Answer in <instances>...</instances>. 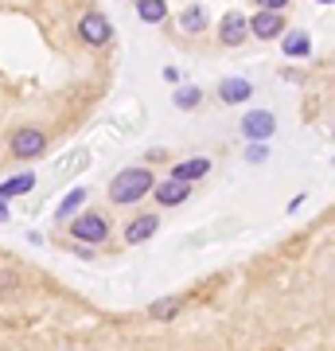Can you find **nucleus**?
I'll return each instance as SVG.
<instances>
[{"mask_svg": "<svg viewBox=\"0 0 335 351\" xmlns=\"http://www.w3.org/2000/svg\"><path fill=\"white\" fill-rule=\"evenodd\" d=\"M152 172L149 168H121V172L110 180V203H117V207H129V203L145 199L152 191Z\"/></svg>", "mask_w": 335, "mask_h": 351, "instance_id": "f257e3e1", "label": "nucleus"}, {"mask_svg": "<svg viewBox=\"0 0 335 351\" xmlns=\"http://www.w3.org/2000/svg\"><path fill=\"white\" fill-rule=\"evenodd\" d=\"M71 239L78 242V246H101V242L110 239V219L101 211H82L71 223Z\"/></svg>", "mask_w": 335, "mask_h": 351, "instance_id": "f03ea898", "label": "nucleus"}, {"mask_svg": "<svg viewBox=\"0 0 335 351\" xmlns=\"http://www.w3.org/2000/svg\"><path fill=\"white\" fill-rule=\"evenodd\" d=\"M8 152H12L16 160H36V156H43L47 152V133L36 125H24L16 129L12 137H8Z\"/></svg>", "mask_w": 335, "mask_h": 351, "instance_id": "7ed1b4c3", "label": "nucleus"}, {"mask_svg": "<svg viewBox=\"0 0 335 351\" xmlns=\"http://www.w3.org/2000/svg\"><path fill=\"white\" fill-rule=\"evenodd\" d=\"M78 39L90 43V47H106V43L113 39V24L101 12H86L82 20H78Z\"/></svg>", "mask_w": 335, "mask_h": 351, "instance_id": "20e7f679", "label": "nucleus"}, {"mask_svg": "<svg viewBox=\"0 0 335 351\" xmlns=\"http://www.w3.org/2000/svg\"><path fill=\"white\" fill-rule=\"evenodd\" d=\"M246 32L258 39H277V36H285V16L273 12V8H261V12H253L246 20Z\"/></svg>", "mask_w": 335, "mask_h": 351, "instance_id": "39448f33", "label": "nucleus"}, {"mask_svg": "<svg viewBox=\"0 0 335 351\" xmlns=\"http://www.w3.org/2000/svg\"><path fill=\"white\" fill-rule=\"evenodd\" d=\"M277 133V117L269 110H249L246 117H242V137L249 141H269Z\"/></svg>", "mask_w": 335, "mask_h": 351, "instance_id": "423d86ee", "label": "nucleus"}, {"mask_svg": "<svg viewBox=\"0 0 335 351\" xmlns=\"http://www.w3.org/2000/svg\"><path fill=\"white\" fill-rule=\"evenodd\" d=\"M152 195H156V203L160 207H179V203L191 195V184H184V180H164V184H152Z\"/></svg>", "mask_w": 335, "mask_h": 351, "instance_id": "0eeeda50", "label": "nucleus"}, {"mask_svg": "<svg viewBox=\"0 0 335 351\" xmlns=\"http://www.w3.org/2000/svg\"><path fill=\"white\" fill-rule=\"evenodd\" d=\"M156 230H160V219H156V215H137L133 223L125 226V242H129V246H140V242H149Z\"/></svg>", "mask_w": 335, "mask_h": 351, "instance_id": "6e6552de", "label": "nucleus"}, {"mask_svg": "<svg viewBox=\"0 0 335 351\" xmlns=\"http://www.w3.org/2000/svg\"><path fill=\"white\" fill-rule=\"evenodd\" d=\"M219 36H223L226 47H238V43H246V16L242 12H226L223 16V24H219Z\"/></svg>", "mask_w": 335, "mask_h": 351, "instance_id": "1a4fd4ad", "label": "nucleus"}, {"mask_svg": "<svg viewBox=\"0 0 335 351\" xmlns=\"http://www.w3.org/2000/svg\"><path fill=\"white\" fill-rule=\"evenodd\" d=\"M219 98H223L226 106H242V101L253 98V86H249L246 78H223V82H219Z\"/></svg>", "mask_w": 335, "mask_h": 351, "instance_id": "9d476101", "label": "nucleus"}, {"mask_svg": "<svg viewBox=\"0 0 335 351\" xmlns=\"http://www.w3.org/2000/svg\"><path fill=\"white\" fill-rule=\"evenodd\" d=\"M207 172H211V160H207V156H191V160H179V164L172 168V180L195 184V180H203Z\"/></svg>", "mask_w": 335, "mask_h": 351, "instance_id": "9b49d317", "label": "nucleus"}, {"mask_svg": "<svg viewBox=\"0 0 335 351\" xmlns=\"http://www.w3.org/2000/svg\"><path fill=\"white\" fill-rule=\"evenodd\" d=\"M32 188H36V176L20 172V176H12V180L0 184V199H16V195H24V191H32Z\"/></svg>", "mask_w": 335, "mask_h": 351, "instance_id": "f8f14e48", "label": "nucleus"}, {"mask_svg": "<svg viewBox=\"0 0 335 351\" xmlns=\"http://www.w3.org/2000/svg\"><path fill=\"white\" fill-rule=\"evenodd\" d=\"M281 47H285V55H293V59H308L312 55V36L308 32H288Z\"/></svg>", "mask_w": 335, "mask_h": 351, "instance_id": "ddd939ff", "label": "nucleus"}, {"mask_svg": "<svg viewBox=\"0 0 335 351\" xmlns=\"http://www.w3.org/2000/svg\"><path fill=\"white\" fill-rule=\"evenodd\" d=\"M179 308H184L179 297H160V301L149 304V316L152 320H172V316H179Z\"/></svg>", "mask_w": 335, "mask_h": 351, "instance_id": "4468645a", "label": "nucleus"}, {"mask_svg": "<svg viewBox=\"0 0 335 351\" xmlns=\"http://www.w3.org/2000/svg\"><path fill=\"white\" fill-rule=\"evenodd\" d=\"M137 16L145 20V24H164L168 4H164V0H137Z\"/></svg>", "mask_w": 335, "mask_h": 351, "instance_id": "2eb2a0df", "label": "nucleus"}, {"mask_svg": "<svg viewBox=\"0 0 335 351\" xmlns=\"http://www.w3.org/2000/svg\"><path fill=\"white\" fill-rule=\"evenodd\" d=\"M179 27H184V32H203V27H207V8H203V4H191V8H184V16H179Z\"/></svg>", "mask_w": 335, "mask_h": 351, "instance_id": "dca6fc26", "label": "nucleus"}, {"mask_svg": "<svg viewBox=\"0 0 335 351\" xmlns=\"http://www.w3.org/2000/svg\"><path fill=\"white\" fill-rule=\"evenodd\" d=\"M199 101H203V90H199V86H179V90L172 94V106H175V110H195Z\"/></svg>", "mask_w": 335, "mask_h": 351, "instance_id": "f3484780", "label": "nucleus"}, {"mask_svg": "<svg viewBox=\"0 0 335 351\" xmlns=\"http://www.w3.org/2000/svg\"><path fill=\"white\" fill-rule=\"evenodd\" d=\"M82 203H86V188H75L71 195H66V199L59 203V211H55V215H59V219H66V215H71V211H78Z\"/></svg>", "mask_w": 335, "mask_h": 351, "instance_id": "a211bd4d", "label": "nucleus"}, {"mask_svg": "<svg viewBox=\"0 0 335 351\" xmlns=\"http://www.w3.org/2000/svg\"><path fill=\"white\" fill-rule=\"evenodd\" d=\"M246 160H249V164H265V160H269V149H265V141H249Z\"/></svg>", "mask_w": 335, "mask_h": 351, "instance_id": "6ab92c4d", "label": "nucleus"}, {"mask_svg": "<svg viewBox=\"0 0 335 351\" xmlns=\"http://www.w3.org/2000/svg\"><path fill=\"white\" fill-rule=\"evenodd\" d=\"M0 289H4V293H16V289H20V277L16 274H0Z\"/></svg>", "mask_w": 335, "mask_h": 351, "instance_id": "aec40b11", "label": "nucleus"}, {"mask_svg": "<svg viewBox=\"0 0 335 351\" xmlns=\"http://www.w3.org/2000/svg\"><path fill=\"white\" fill-rule=\"evenodd\" d=\"M258 8H273V12H281V8H288V0H258Z\"/></svg>", "mask_w": 335, "mask_h": 351, "instance_id": "412c9836", "label": "nucleus"}, {"mask_svg": "<svg viewBox=\"0 0 335 351\" xmlns=\"http://www.w3.org/2000/svg\"><path fill=\"white\" fill-rule=\"evenodd\" d=\"M164 82H179V71L175 66H164Z\"/></svg>", "mask_w": 335, "mask_h": 351, "instance_id": "4be33fe9", "label": "nucleus"}, {"mask_svg": "<svg viewBox=\"0 0 335 351\" xmlns=\"http://www.w3.org/2000/svg\"><path fill=\"white\" fill-rule=\"evenodd\" d=\"M8 219V199H0V223Z\"/></svg>", "mask_w": 335, "mask_h": 351, "instance_id": "5701e85b", "label": "nucleus"}, {"mask_svg": "<svg viewBox=\"0 0 335 351\" xmlns=\"http://www.w3.org/2000/svg\"><path fill=\"white\" fill-rule=\"evenodd\" d=\"M320 4H335V0H320Z\"/></svg>", "mask_w": 335, "mask_h": 351, "instance_id": "b1692460", "label": "nucleus"}]
</instances>
